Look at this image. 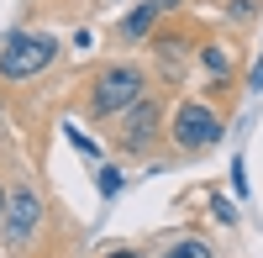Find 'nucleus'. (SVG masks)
Wrapping results in <instances>:
<instances>
[{"label": "nucleus", "instance_id": "obj_1", "mask_svg": "<svg viewBox=\"0 0 263 258\" xmlns=\"http://www.w3.org/2000/svg\"><path fill=\"white\" fill-rule=\"evenodd\" d=\"M53 53H58V37H48V32H11L6 48H0V74L6 79H32V74H42L53 63Z\"/></svg>", "mask_w": 263, "mask_h": 258}, {"label": "nucleus", "instance_id": "obj_2", "mask_svg": "<svg viewBox=\"0 0 263 258\" xmlns=\"http://www.w3.org/2000/svg\"><path fill=\"white\" fill-rule=\"evenodd\" d=\"M147 95V74L137 63H111V69H100L95 79V116H121L132 100Z\"/></svg>", "mask_w": 263, "mask_h": 258}, {"label": "nucleus", "instance_id": "obj_3", "mask_svg": "<svg viewBox=\"0 0 263 258\" xmlns=\"http://www.w3.org/2000/svg\"><path fill=\"white\" fill-rule=\"evenodd\" d=\"M174 142H179L184 153H205L211 142H221V116H216L211 105L184 100V105H179V116H174Z\"/></svg>", "mask_w": 263, "mask_h": 258}, {"label": "nucleus", "instance_id": "obj_4", "mask_svg": "<svg viewBox=\"0 0 263 258\" xmlns=\"http://www.w3.org/2000/svg\"><path fill=\"white\" fill-rule=\"evenodd\" d=\"M37 216H42V200L32 195V190H16V195H6V216H0V222H6V243L21 248V243L37 232Z\"/></svg>", "mask_w": 263, "mask_h": 258}, {"label": "nucleus", "instance_id": "obj_5", "mask_svg": "<svg viewBox=\"0 0 263 258\" xmlns=\"http://www.w3.org/2000/svg\"><path fill=\"white\" fill-rule=\"evenodd\" d=\"M153 132H158V100H132L126 105V126H121V148H132V153H142V148L153 142Z\"/></svg>", "mask_w": 263, "mask_h": 258}, {"label": "nucleus", "instance_id": "obj_6", "mask_svg": "<svg viewBox=\"0 0 263 258\" xmlns=\"http://www.w3.org/2000/svg\"><path fill=\"white\" fill-rule=\"evenodd\" d=\"M158 16H163V11L153 6V0H142V6H137V11H132V16L121 21V32H126V42H142V37L153 32V21H158Z\"/></svg>", "mask_w": 263, "mask_h": 258}, {"label": "nucleus", "instance_id": "obj_7", "mask_svg": "<svg viewBox=\"0 0 263 258\" xmlns=\"http://www.w3.org/2000/svg\"><path fill=\"white\" fill-rule=\"evenodd\" d=\"M163 258H211V243H200V237H179V243L163 248Z\"/></svg>", "mask_w": 263, "mask_h": 258}, {"label": "nucleus", "instance_id": "obj_8", "mask_svg": "<svg viewBox=\"0 0 263 258\" xmlns=\"http://www.w3.org/2000/svg\"><path fill=\"white\" fill-rule=\"evenodd\" d=\"M100 195H116V190H121V169H100Z\"/></svg>", "mask_w": 263, "mask_h": 258}, {"label": "nucleus", "instance_id": "obj_9", "mask_svg": "<svg viewBox=\"0 0 263 258\" xmlns=\"http://www.w3.org/2000/svg\"><path fill=\"white\" fill-rule=\"evenodd\" d=\"M200 58H205V69H211V74H227V53H221V48H205Z\"/></svg>", "mask_w": 263, "mask_h": 258}, {"label": "nucleus", "instance_id": "obj_10", "mask_svg": "<svg viewBox=\"0 0 263 258\" xmlns=\"http://www.w3.org/2000/svg\"><path fill=\"white\" fill-rule=\"evenodd\" d=\"M232 190H237V200H248V174H242V158L232 163Z\"/></svg>", "mask_w": 263, "mask_h": 258}, {"label": "nucleus", "instance_id": "obj_11", "mask_svg": "<svg viewBox=\"0 0 263 258\" xmlns=\"http://www.w3.org/2000/svg\"><path fill=\"white\" fill-rule=\"evenodd\" d=\"M211 211H216L221 222H237V211H232V200H227V195H216V200H211Z\"/></svg>", "mask_w": 263, "mask_h": 258}, {"label": "nucleus", "instance_id": "obj_12", "mask_svg": "<svg viewBox=\"0 0 263 258\" xmlns=\"http://www.w3.org/2000/svg\"><path fill=\"white\" fill-rule=\"evenodd\" d=\"M63 132H69V142L79 148V153H95V142H90V137H84V132H74V126H63Z\"/></svg>", "mask_w": 263, "mask_h": 258}, {"label": "nucleus", "instance_id": "obj_13", "mask_svg": "<svg viewBox=\"0 0 263 258\" xmlns=\"http://www.w3.org/2000/svg\"><path fill=\"white\" fill-rule=\"evenodd\" d=\"M153 6H158V11H174V6H184V0H153Z\"/></svg>", "mask_w": 263, "mask_h": 258}, {"label": "nucleus", "instance_id": "obj_14", "mask_svg": "<svg viewBox=\"0 0 263 258\" xmlns=\"http://www.w3.org/2000/svg\"><path fill=\"white\" fill-rule=\"evenodd\" d=\"M105 258H142V253H126V248H121V253H105Z\"/></svg>", "mask_w": 263, "mask_h": 258}, {"label": "nucleus", "instance_id": "obj_15", "mask_svg": "<svg viewBox=\"0 0 263 258\" xmlns=\"http://www.w3.org/2000/svg\"><path fill=\"white\" fill-rule=\"evenodd\" d=\"M0 216H6V190H0Z\"/></svg>", "mask_w": 263, "mask_h": 258}]
</instances>
